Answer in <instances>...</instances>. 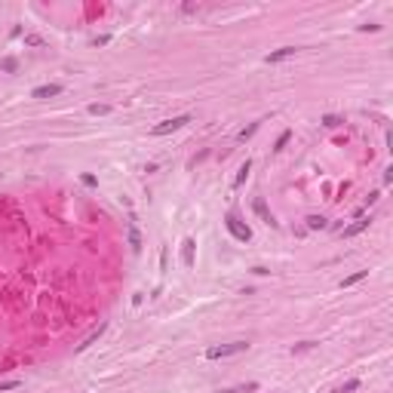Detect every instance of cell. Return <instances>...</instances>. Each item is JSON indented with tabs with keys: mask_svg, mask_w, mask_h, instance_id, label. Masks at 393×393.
<instances>
[{
	"mask_svg": "<svg viewBox=\"0 0 393 393\" xmlns=\"http://www.w3.org/2000/svg\"><path fill=\"white\" fill-rule=\"evenodd\" d=\"M243 350H249L246 341H231V344H215L206 350V359H228V356H236L243 354Z\"/></svg>",
	"mask_w": 393,
	"mask_h": 393,
	"instance_id": "obj_1",
	"label": "cell"
},
{
	"mask_svg": "<svg viewBox=\"0 0 393 393\" xmlns=\"http://www.w3.org/2000/svg\"><path fill=\"white\" fill-rule=\"evenodd\" d=\"M224 228H228V234L234 236V240H240V243H249V240H252L249 224H243L236 215H228V218H224Z\"/></svg>",
	"mask_w": 393,
	"mask_h": 393,
	"instance_id": "obj_2",
	"label": "cell"
},
{
	"mask_svg": "<svg viewBox=\"0 0 393 393\" xmlns=\"http://www.w3.org/2000/svg\"><path fill=\"white\" fill-rule=\"evenodd\" d=\"M191 123V114H178V117H172V120H163V123H157L151 129V135H169V132H175V129H181V126H188Z\"/></svg>",
	"mask_w": 393,
	"mask_h": 393,
	"instance_id": "obj_3",
	"label": "cell"
},
{
	"mask_svg": "<svg viewBox=\"0 0 393 393\" xmlns=\"http://www.w3.org/2000/svg\"><path fill=\"white\" fill-rule=\"evenodd\" d=\"M295 52H298L295 46H279V49H274L271 55H264V62H268V65H276V62H283V59H292Z\"/></svg>",
	"mask_w": 393,
	"mask_h": 393,
	"instance_id": "obj_4",
	"label": "cell"
},
{
	"mask_svg": "<svg viewBox=\"0 0 393 393\" xmlns=\"http://www.w3.org/2000/svg\"><path fill=\"white\" fill-rule=\"evenodd\" d=\"M194 249H196V240L188 236V240L181 243V264H185V268H194Z\"/></svg>",
	"mask_w": 393,
	"mask_h": 393,
	"instance_id": "obj_5",
	"label": "cell"
},
{
	"mask_svg": "<svg viewBox=\"0 0 393 393\" xmlns=\"http://www.w3.org/2000/svg\"><path fill=\"white\" fill-rule=\"evenodd\" d=\"M59 92H62L59 83H43V86H37L31 95H34V98H52V95H59Z\"/></svg>",
	"mask_w": 393,
	"mask_h": 393,
	"instance_id": "obj_6",
	"label": "cell"
},
{
	"mask_svg": "<svg viewBox=\"0 0 393 393\" xmlns=\"http://www.w3.org/2000/svg\"><path fill=\"white\" fill-rule=\"evenodd\" d=\"M369 224H372V218H366V215H362V218H356L354 224H350V228H344V236H356V234H362V231H366Z\"/></svg>",
	"mask_w": 393,
	"mask_h": 393,
	"instance_id": "obj_7",
	"label": "cell"
},
{
	"mask_svg": "<svg viewBox=\"0 0 393 393\" xmlns=\"http://www.w3.org/2000/svg\"><path fill=\"white\" fill-rule=\"evenodd\" d=\"M249 169H252V160H246V163L240 166V172H236V178H234V188H243V185H246V178H249Z\"/></svg>",
	"mask_w": 393,
	"mask_h": 393,
	"instance_id": "obj_8",
	"label": "cell"
},
{
	"mask_svg": "<svg viewBox=\"0 0 393 393\" xmlns=\"http://www.w3.org/2000/svg\"><path fill=\"white\" fill-rule=\"evenodd\" d=\"M252 209H255V215H258V218H264V221H268V224L274 221V218H271V212H268V203H264V200H261V196H258V200H255V203H252Z\"/></svg>",
	"mask_w": 393,
	"mask_h": 393,
	"instance_id": "obj_9",
	"label": "cell"
},
{
	"mask_svg": "<svg viewBox=\"0 0 393 393\" xmlns=\"http://www.w3.org/2000/svg\"><path fill=\"white\" fill-rule=\"evenodd\" d=\"M369 276V271H356V274H350V276H344L341 279V289H350V286H356L359 279H366Z\"/></svg>",
	"mask_w": 393,
	"mask_h": 393,
	"instance_id": "obj_10",
	"label": "cell"
},
{
	"mask_svg": "<svg viewBox=\"0 0 393 393\" xmlns=\"http://www.w3.org/2000/svg\"><path fill=\"white\" fill-rule=\"evenodd\" d=\"M102 332H105V326H98V329H95L92 335H86V338H83V344H77V350H86L89 344H95L98 338H102Z\"/></svg>",
	"mask_w": 393,
	"mask_h": 393,
	"instance_id": "obj_11",
	"label": "cell"
},
{
	"mask_svg": "<svg viewBox=\"0 0 393 393\" xmlns=\"http://www.w3.org/2000/svg\"><path fill=\"white\" fill-rule=\"evenodd\" d=\"M252 390H258V384H255V381H249V384H243V387H228V390H215V393H252Z\"/></svg>",
	"mask_w": 393,
	"mask_h": 393,
	"instance_id": "obj_12",
	"label": "cell"
},
{
	"mask_svg": "<svg viewBox=\"0 0 393 393\" xmlns=\"http://www.w3.org/2000/svg\"><path fill=\"white\" fill-rule=\"evenodd\" d=\"M129 246L138 252V249H142V234H138V228H135V224H129Z\"/></svg>",
	"mask_w": 393,
	"mask_h": 393,
	"instance_id": "obj_13",
	"label": "cell"
},
{
	"mask_svg": "<svg viewBox=\"0 0 393 393\" xmlns=\"http://www.w3.org/2000/svg\"><path fill=\"white\" fill-rule=\"evenodd\" d=\"M307 228H311V231H322V228H326V218H322V215H311V218H307Z\"/></svg>",
	"mask_w": 393,
	"mask_h": 393,
	"instance_id": "obj_14",
	"label": "cell"
},
{
	"mask_svg": "<svg viewBox=\"0 0 393 393\" xmlns=\"http://www.w3.org/2000/svg\"><path fill=\"white\" fill-rule=\"evenodd\" d=\"M89 114H92V117H105V114H111V108L95 102V105H89Z\"/></svg>",
	"mask_w": 393,
	"mask_h": 393,
	"instance_id": "obj_15",
	"label": "cell"
},
{
	"mask_svg": "<svg viewBox=\"0 0 393 393\" xmlns=\"http://www.w3.org/2000/svg\"><path fill=\"white\" fill-rule=\"evenodd\" d=\"M344 120L338 117V114H326V117H322V126H329V129H335V126H341Z\"/></svg>",
	"mask_w": 393,
	"mask_h": 393,
	"instance_id": "obj_16",
	"label": "cell"
},
{
	"mask_svg": "<svg viewBox=\"0 0 393 393\" xmlns=\"http://www.w3.org/2000/svg\"><path fill=\"white\" fill-rule=\"evenodd\" d=\"M258 132V123H252L249 126V129H243V132H236V142H246V138H252V135H255Z\"/></svg>",
	"mask_w": 393,
	"mask_h": 393,
	"instance_id": "obj_17",
	"label": "cell"
},
{
	"mask_svg": "<svg viewBox=\"0 0 393 393\" xmlns=\"http://www.w3.org/2000/svg\"><path fill=\"white\" fill-rule=\"evenodd\" d=\"M289 138H292V132L286 129V132H279V138H276V145H274V151H283L286 145H289Z\"/></svg>",
	"mask_w": 393,
	"mask_h": 393,
	"instance_id": "obj_18",
	"label": "cell"
},
{
	"mask_svg": "<svg viewBox=\"0 0 393 393\" xmlns=\"http://www.w3.org/2000/svg\"><path fill=\"white\" fill-rule=\"evenodd\" d=\"M354 390H359V381H356V378H350L347 384H341V387H338V393H354Z\"/></svg>",
	"mask_w": 393,
	"mask_h": 393,
	"instance_id": "obj_19",
	"label": "cell"
},
{
	"mask_svg": "<svg viewBox=\"0 0 393 393\" xmlns=\"http://www.w3.org/2000/svg\"><path fill=\"white\" fill-rule=\"evenodd\" d=\"M0 68H3L6 74H12V71H16V68H19V62L12 59V55H6V59H3V65H0Z\"/></svg>",
	"mask_w": 393,
	"mask_h": 393,
	"instance_id": "obj_20",
	"label": "cell"
},
{
	"mask_svg": "<svg viewBox=\"0 0 393 393\" xmlns=\"http://www.w3.org/2000/svg\"><path fill=\"white\" fill-rule=\"evenodd\" d=\"M25 43H28V46H46V43H43V37H37V34H28V37H25Z\"/></svg>",
	"mask_w": 393,
	"mask_h": 393,
	"instance_id": "obj_21",
	"label": "cell"
},
{
	"mask_svg": "<svg viewBox=\"0 0 393 393\" xmlns=\"http://www.w3.org/2000/svg\"><path fill=\"white\" fill-rule=\"evenodd\" d=\"M80 181H83L86 188H98V178H95V175H89V172H86V175H80Z\"/></svg>",
	"mask_w": 393,
	"mask_h": 393,
	"instance_id": "obj_22",
	"label": "cell"
},
{
	"mask_svg": "<svg viewBox=\"0 0 393 393\" xmlns=\"http://www.w3.org/2000/svg\"><path fill=\"white\" fill-rule=\"evenodd\" d=\"M292 350H295V354H304V350H314V341H301V344H295Z\"/></svg>",
	"mask_w": 393,
	"mask_h": 393,
	"instance_id": "obj_23",
	"label": "cell"
},
{
	"mask_svg": "<svg viewBox=\"0 0 393 393\" xmlns=\"http://www.w3.org/2000/svg\"><path fill=\"white\" fill-rule=\"evenodd\" d=\"M92 43H95V46H108V43H111V34H102V37H95Z\"/></svg>",
	"mask_w": 393,
	"mask_h": 393,
	"instance_id": "obj_24",
	"label": "cell"
},
{
	"mask_svg": "<svg viewBox=\"0 0 393 393\" xmlns=\"http://www.w3.org/2000/svg\"><path fill=\"white\" fill-rule=\"evenodd\" d=\"M12 387H19V381H3L0 384V390H12Z\"/></svg>",
	"mask_w": 393,
	"mask_h": 393,
	"instance_id": "obj_25",
	"label": "cell"
}]
</instances>
